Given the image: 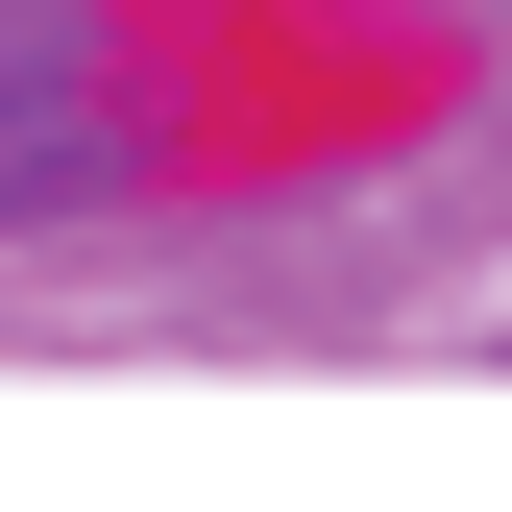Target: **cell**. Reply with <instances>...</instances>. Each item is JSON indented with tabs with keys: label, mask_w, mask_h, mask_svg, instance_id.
<instances>
[{
	"label": "cell",
	"mask_w": 512,
	"mask_h": 512,
	"mask_svg": "<svg viewBox=\"0 0 512 512\" xmlns=\"http://www.w3.org/2000/svg\"><path fill=\"white\" fill-rule=\"evenodd\" d=\"M98 171H122V122H98V49H74V0H0V220L98 196Z\"/></svg>",
	"instance_id": "obj_1"
}]
</instances>
